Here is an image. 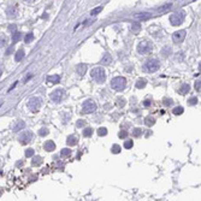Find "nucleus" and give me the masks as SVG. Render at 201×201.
<instances>
[{
    "instance_id": "obj_1",
    "label": "nucleus",
    "mask_w": 201,
    "mask_h": 201,
    "mask_svg": "<svg viewBox=\"0 0 201 201\" xmlns=\"http://www.w3.org/2000/svg\"><path fill=\"white\" fill-rule=\"evenodd\" d=\"M127 87V80L124 77L122 76H118V77H115V79L111 80V88L117 90V91H120Z\"/></svg>"
},
{
    "instance_id": "obj_2",
    "label": "nucleus",
    "mask_w": 201,
    "mask_h": 201,
    "mask_svg": "<svg viewBox=\"0 0 201 201\" xmlns=\"http://www.w3.org/2000/svg\"><path fill=\"white\" fill-rule=\"evenodd\" d=\"M90 75H91V77H93V79H94L98 83H104L105 80H106V71H105L102 68H100V66L93 69L91 72H90Z\"/></svg>"
},
{
    "instance_id": "obj_3",
    "label": "nucleus",
    "mask_w": 201,
    "mask_h": 201,
    "mask_svg": "<svg viewBox=\"0 0 201 201\" xmlns=\"http://www.w3.org/2000/svg\"><path fill=\"white\" fill-rule=\"evenodd\" d=\"M184 17H185L184 11H177V12L172 13L171 16H170V23H171L172 25H179V24L183 23Z\"/></svg>"
},
{
    "instance_id": "obj_4",
    "label": "nucleus",
    "mask_w": 201,
    "mask_h": 201,
    "mask_svg": "<svg viewBox=\"0 0 201 201\" xmlns=\"http://www.w3.org/2000/svg\"><path fill=\"white\" fill-rule=\"evenodd\" d=\"M152 50H153V46H152V43H151L149 41H147V40L140 41V42H138V45H137V52L141 53V54L149 53V52H152Z\"/></svg>"
},
{
    "instance_id": "obj_5",
    "label": "nucleus",
    "mask_w": 201,
    "mask_h": 201,
    "mask_svg": "<svg viewBox=\"0 0 201 201\" xmlns=\"http://www.w3.org/2000/svg\"><path fill=\"white\" fill-rule=\"evenodd\" d=\"M159 68H160V61L158 59H149L145 64V69L148 72H156L159 70Z\"/></svg>"
},
{
    "instance_id": "obj_6",
    "label": "nucleus",
    "mask_w": 201,
    "mask_h": 201,
    "mask_svg": "<svg viewBox=\"0 0 201 201\" xmlns=\"http://www.w3.org/2000/svg\"><path fill=\"white\" fill-rule=\"evenodd\" d=\"M41 99L40 98H36V97H34V98H30L29 99V101H28V104H27V106H28V109L32 111V112H36V111H39L40 110V107H41Z\"/></svg>"
},
{
    "instance_id": "obj_7",
    "label": "nucleus",
    "mask_w": 201,
    "mask_h": 201,
    "mask_svg": "<svg viewBox=\"0 0 201 201\" xmlns=\"http://www.w3.org/2000/svg\"><path fill=\"white\" fill-rule=\"evenodd\" d=\"M95 110H97V104L93 101V100H87V101H84L83 105H82V112H83V113L89 115V113L95 112Z\"/></svg>"
},
{
    "instance_id": "obj_8",
    "label": "nucleus",
    "mask_w": 201,
    "mask_h": 201,
    "mask_svg": "<svg viewBox=\"0 0 201 201\" xmlns=\"http://www.w3.org/2000/svg\"><path fill=\"white\" fill-rule=\"evenodd\" d=\"M64 90L63 89H57V90H54V91H52L51 93V100L52 101H54V102H60L61 100H63V98H64Z\"/></svg>"
},
{
    "instance_id": "obj_9",
    "label": "nucleus",
    "mask_w": 201,
    "mask_h": 201,
    "mask_svg": "<svg viewBox=\"0 0 201 201\" xmlns=\"http://www.w3.org/2000/svg\"><path fill=\"white\" fill-rule=\"evenodd\" d=\"M32 138H33V133L32 131H24L21 136H19V142L22 143V145H27V143H29L30 141H32Z\"/></svg>"
},
{
    "instance_id": "obj_10",
    "label": "nucleus",
    "mask_w": 201,
    "mask_h": 201,
    "mask_svg": "<svg viewBox=\"0 0 201 201\" xmlns=\"http://www.w3.org/2000/svg\"><path fill=\"white\" fill-rule=\"evenodd\" d=\"M184 39H185V30H178V32L174 33V35H172V40H174V42H176V43L183 42Z\"/></svg>"
},
{
    "instance_id": "obj_11",
    "label": "nucleus",
    "mask_w": 201,
    "mask_h": 201,
    "mask_svg": "<svg viewBox=\"0 0 201 201\" xmlns=\"http://www.w3.org/2000/svg\"><path fill=\"white\" fill-rule=\"evenodd\" d=\"M18 14V10H17V5H12V6H9L6 9V16L9 18H14Z\"/></svg>"
},
{
    "instance_id": "obj_12",
    "label": "nucleus",
    "mask_w": 201,
    "mask_h": 201,
    "mask_svg": "<svg viewBox=\"0 0 201 201\" xmlns=\"http://www.w3.org/2000/svg\"><path fill=\"white\" fill-rule=\"evenodd\" d=\"M134 17H135L136 19H138V21H146V19H148V18L152 17V14L148 13V12H141V13H136Z\"/></svg>"
},
{
    "instance_id": "obj_13",
    "label": "nucleus",
    "mask_w": 201,
    "mask_h": 201,
    "mask_svg": "<svg viewBox=\"0 0 201 201\" xmlns=\"http://www.w3.org/2000/svg\"><path fill=\"white\" fill-rule=\"evenodd\" d=\"M43 148H45V151H47V152H52V151L55 149V143L52 140L46 141L45 145H43Z\"/></svg>"
},
{
    "instance_id": "obj_14",
    "label": "nucleus",
    "mask_w": 201,
    "mask_h": 201,
    "mask_svg": "<svg viewBox=\"0 0 201 201\" xmlns=\"http://www.w3.org/2000/svg\"><path fill=\"white\" fill-rule=\"evenodd\" d=\"M111 63H112V57L109 53H105L102 55V59H101V64L102 65H110Z\"/></svg>"
},
{
    "instance_id": "obj_15",
    "label": "nucleus",
    "mask_w": 201,
    "mask_h": 201,
    "mask_svg": "<svg viewBox=\"0 0 201 201\" xmlns=\"http://www.w3.org/2000/svg\"><path fill=\"white\" fill-rule=\"evenodd\" d=\"M24 128H25V123L23 120H18V122H16V124H14V127H13V131L17 133V131L23 130Z\"/></svg>"
},
{
    "instance_id": "obj_16",
    "label": "nucleus",
    "mask_w": 201,
    "mask_h": 201,
    "mask_svg": "<svg viewBox=\"0 0 201 201\" xmlns=\"http://www.w3.org/2000/svg\"><path fill=\"white\" fill-rule=\"evenodd\" d=\"M76 71H77V73H79V75L83 76L86 73V71H87V65L86 64H79L76 66Z\"/></svg>"
},
{
    "instance_id": "obj_17",
    "label": "nucleus",
    "mask_w": 201,
    "mask_h": 201,
    "mask_svg": "<svg viewBox=\"0 0 201 201\" xmlns=\"http://www.w3.org/2000/svg\"><path fill=\"white\" fill-rule=\"evenodd\" d=\"M47 82L48 83H59L60 82V76L58 75H52V76H48L47 77Z\"/></svg>"
},
{
    "instance_id": "obj_18",
    "label": "nucleus",
    "mask_w": 201,
    "mask_h": 201,
    "mask_svg": "<svg viewBox=\"0 0 201 201\" xmlns=\"http://www.w3.org/2000/svg\"><path fill=\"white\" fill-rule=\"evenodd\" d=\"M189 90H190V87H189L188 83H183V84L181 86V88H179V93H181L182 95H184V94H187V93H189Z\"/></svg>"
},
{
    "instance_id": "obj_19",
    "label": "nucleus",
    "mask_w": 201,
    "mask_h": 201,
    "mask_svg": "<svg viewBox=\"0 0 201 201\" xmlns=\"http://www.w3.org/2000/svg\"><path fill=\"white\" fill-rule=\"evenodd\" d=\"M66 143L69 146H76L77 145V137L73 136V135H70L68 138H66Z\"/></svg>"
},
{
    "instance_id": "obj_20",
    "label": "nucleus",
    "mask_w": 201,
    "mask_h": 201,
    "mask_svg": "<svg viewBox=\"0 0 201 201\" xmlns=\"http://www.w3.org/2000/svg\"><path fill=\"white\" fill-rule=\"evenodd\" d=\"M71 153H72L71 149H69V148H63V149H61V152H60V157H61V158H69V157L71 156Z\"/></svg>"
},
{
    "instance_id": "obj_21",
    "label": "nucleus",
    "mask_w": 201,
    "mask_h": 201,
    "mask_svg": "<svg viewBox=\"0 0 201 201\" xmlns=\"http://www.w3.org/2000/svg\"><path fill=\"white\" fill-rule=\"evenodd\" d=\"M145 124H146L147 127H152V125L156 124V119H154L153 117H151V116H148V117H146V119H145Z\"/></svg>"
},
{
    "instance_id": "obj_22",
    "label": "nucleus",
    "mask_w": 201,
    "mask_h": 201,
    "mask_svg": "<svg viewBox=\"0 0 201 201\" xmlns=\"http://www.w3.org/2000/svg\"><path fill=\"white\" fill-rule=\"evenodd\" d=\"M146 84H147V81L145 79H140V80H137V82H136V88L142 89V88L146 87Z\"/></svg>"
},
{
    "instance_id": "obj_23",
    "label": "nucleus",
    "mask_w": 201,
    "mask_h": 201,
    "mask_svg": "<svg viewBox=\"0 0 201 201\" xmlns=\"http://www.w3.org/2000/svg\"><path fill=\"white\" fill-rule=\"evenodd\" d=\"M7 43H9V37H7V36H5V35L0 36V48L7 46Z\"/></svg>"
},
{
    "instance_id": "obj_24",
    "label": "nucleus",
    "mask_w": 201,
    "mask_h": 201,
    "mask_svg": "<svg viewBox=\"0 0 201 201\" xmlns=\"http://www.w3.org/2000/svg\"><path fill=\"white\" fill-rule=\"evenodd\" d=\"M23 57H24V51L19 50V51L16 52V54H14V60H16V61H21L23 59Z\"/></svg>"
},
{
    "instance_id": "obj_25",
    "label": "nucleus",
    "mask_w": 201,
    "mask_h": 201,
    "mask_svg": "<svg viewBox=\"0 0 201 201\" xmlns=\"http://www.w3.org/2000/svg\"><path fill=\"white\" fill-rule=\"evenodd\" d=\"M21 37H22V34H21L19 32H14V33L12 34V42H13V43L18 42V41L21 40Z\"/></svg>"
},
{
    "instance_id": "obj_26",
    "label": "nucleus",
    "mask_w": 201,
    "mask_h": 201,
    "mask_svg": "<svg viewBox=\"0 0 201 201\" xmlns=\"http://www.w3.org/2000/svg\"><path fill=\"white\" fill-rule=\"evenodd\" d=\"M172 7V5L171 4H166V5H163V6H160L157 11L159 12V13H163V12H166V11H169L170 9H171Z\"/></svg>"
},
{
    "instance_id": "obj_27",
    "label": "nucleus",
    "mask_w": 201,
    "mask_h": 201,
    "mask_svg": "<svg viewBox=\"0 0 201 201\" xmlns=\"http://www.w3.org/2000/svg\"><path fill=\"white\" fill-rule=\"evenodd\" d=\"M42 164V158L41 157H34L32 160V165L33 166H39Z\"/></svg>"
},
{
    "instance_id": "obj_28",
    "label": "nucleus",
    "mask_w": 201,
    "mask_h": 201,
    "mask_svg": "<svg viewBox=\"0 0 201 201\" xmlns=\"http://www.w3.org/2000/svg\"><path fill=\"white\" fill-rule=\"evenodd\" d=\"M142 134H143V130H142L141 128H135V129L133 130V136H134V137H140Z\"/></svg>"
},
{
    "instance_id": "obj_29",
    "label": "nucleus",
    "mask_w": 201,
    "mask_h": 201,
    "mask_svg": "<svg viewBox=\"0 0 201 201\" xmlns=\"http://www.w3.org/2000/svg\"><path fill=\"white\" fill-rule=\"evenodd\" d=\"M34 40V34L33 33H28L27 35H25V37H24V42L25 43H30Z\"/></svg>"
},
{
    "instance_id": "obj_30",
    "label": "nucleus",
    "mask_w": 201,
    "mask_h": 201,
    "mask_svg": "<svg viewBox=\"0 0 201 201\" xmlns=\"http://www.w3.org/2000/svg\"><path fill=\"white\" fill-rule=\"evenodd\" d=\"M101 11H102V6H98V7H95V9L91 10L90 14H91V16H97V14H99Z\"/></svg>"
},
{
    "instance_id": "obj_31",
    "label": "nucleus",
    "mask_w": 201,
    "mask_h": 201,
    "mask_svg": "<svg viewBox=\"0 0 201 201\" xmlns=\"http://www.w3.org/2000/svg\"><path fill=\"white\" fill-rule=\"evenodd\" d=\"M183 111H184V109H183V107H181V106H178V107H175V109L172 110L174 115H176V116H178V115H182V113H183Z\"/></svg>"
},
{
    "instance_id": "obj_32",
    "label": "nucleus",
    "mask_w": 201,
    "mask_h": 201,
    "mask_svg": "<svg viewBox=\"0 0 201 201\" xmlns=\"http://www.w3.org/2000/svg\"><path fill=\"white\" fill-rule=\"evenodd\" d=\"M93 135V130L90 129V128H86L84 130H83V136L84 137H90Z\"/></svg>"
},
{
    "instance_id": "obj_33",
    "label": "nucleus",
    "mask_w": 201,
    "mask_h": 201,
    "mask_svg": "<svg viewBox=\"0 0 201 201\" xmlns=\"http://www.w3.org/2000/svg\"><path fill=\"white\" fill-rule=\"evenodd\" d=\"M120 151H122V148H120V146H118V145H113L112 148H111V152H112L113 154H118Z\"/></svg>"
},
{
    "instance_id": "obj_34",
    "label": "nucleus",
    "mask_w": 201,
    "mask_h": 201,
    "mask_svg": "<svg viewBox=\"0 0 201 201\" xmlns=\"http://www.w3.org/2000/svg\"><path fill=\"white\" fill-rule=\"evenodd\" d=\"M34 153H35V152H34L33 148H28V149L25 151V157H27V158H32V157L34 156Z\"/></svg>"
},
{
    "instance_id": "obj_35",
    "label": "nucleus",
    "mask_w": 201,
    "mask_h": 201,
    "mask_svg": "<svg viewBox=\"0 0 201 201\" xmlns=\"http://www.w3.org/2000/svg\"><path fill=\"white\" fill-rule=\"evenodd\" d=\"M98 135L99 136H106L107 135V129L106 128H99L98 129Z\"/></svg>"
},
{
    "instance_id": "obj_36",
    "label": "nucleus",
    "mask_w": 201,
    "mask_h": 201,
    "mask_svg": "<svg viewBox=\"0 0 201 201\" xmlns=\"http://www.w3.org/2000/svg\"><path fill=\"white\" fill-rule=\"evenodd\" d=\"M39 135H40V136H46V135H48V130L46 129V128H41V129L39 130Z\"/></svg>"
},
{
    "instance_id": "obj_37",
    "label": "nucleus",
    "mask_w": 201,
    "mask_h": 201,
    "mask_svg": "<svg viewBox=\"0 0 201 201\" xmlns=\"http://www.w3.org/2000/svg\"><path fill=\"white\" fill-rule=\"evenodd\" d=\"M188 104H189V105H192V106H194V105H196V104H197V98H195V97H193V98H190V99L188 100Z\"/></svg>"
},
{
    "instance_id": "obj_38",
    "label": "nucleus",
    "mask_w": 201,
    "mask_h": 201,
    "mask_svg": "<svg viewBox=\"0 0 201 201\" xmlns=\"http://www.w3.org/2000/svg\"><path fill=\"white\" fill-rule=\"evenodd\" d=\"M133 146H134V142H133V141H125V142H124V148H127V149L133 148Z\"/></svg>"
},
{
    "instance_id": "obj_39",
    "label": "nucleus",
    "mask_w": 201,
    "mask_h": 201,
    "mask_svg": "<svg viewBox=\"0 0 201 201\" xmlns=\"http://www.w3.org/2000/svg\"><path fill=\"white\" fill-rule=\"evenodd\" d=\"M118 136H119V138H127L128 137V133L124 131V130H122V131L118 133Z\"/></svg>"
},
{
    "instance_id": "obj_40",
    "label": "nucleus",
    "mask_w": 201,
    "mask_h": 201,
    "mask_svg": "<svg viewBox=\"0 0 201 201\" xmlns=\"http://www.w3.org/2000/svg\"><path fill=\"white\" fill-rule=\"evenodd\" d=\"M117 105H118L119 107H124V106H125V100H124V99H120V98H119V99L117 100Z\"/></svg>"
},
{
    "instance_id": "obj_41",
    "label": "nucleus",
    "mask_w": 201,
    "mask_h": 201,
    "mask_svg": "<svg viewBox=\"0 0 201 201\" xmlns=\"http://www.w3.org/2000/svg\"><path fill=\"white\" fill-rule=\"evenodd\" d=\"M86 124V122L84 120H82V119H80V120H77V123H76V125L79 127V128H82L83 125Z\"/></svg>"
},
{
    "instance_id": "obj_42",
    "label": "nucleus",
    "mask_w": 201,
    "mask_h": 201,
    "mask_svg": "<svg viewBox=\"0 0 201 201\" xmlns=\"http://www.w3.org/2000/svg\"><path fill=\"white\" fill-rule=\"evenodd\" d=\"M195 89H196V91H200V89H201V82H200V80L195 82Z\"/></svg>"
},
{
    "instance_id": "obj_43",
    "label": "nucleus",
    "mask_w": 201,
    "mask_h": 201,
    "mask_svg": "<svg viewBox=\"0 0 201 201\" xmlns=\"http://www.w3.org/2000/svg\"><path fill=\"white\" fill-rule=\"evenodd\" d=\"M164 105H165V106L172 105V100H171V99H164Z\"/></svg>"
},
{
    "instance_id": "obj_44",
    "label": "nucleus",
    "mask_w": 201,
    "mask_h": 201,
    "mask_svg": "<svg viewBox=\"0 0 201 201\" xmlns=\"http://www.w3.org/2000/svg\"><path fill=\"white\" fill-rule=\"evenodd\" d=\"M12 51H13V46H10L9 50L6 51V53H5V54H6V55H9V54H11V52H12Z\"/></svg>"
},
{
    "instance_id": "obj_45",
    "label": "nucleus",
    "mask_w": 201,
    "mask_h": 201,
    "mask_svg": "<svg viewBox=\"0 0 201 201\" xmlns=\"http://www.w3.org/2000/svg\"><path fill=\"white\" fill-rule=\"evenodd\" d=\"M151 104H152V101H151V100H145V101H143V105H145L146 107H148Z\"/></svg>"
},
{
    "instance_id": "obj_46",
    "label": "nucleus",
    "mask_w": 201,
    "mask_h": 201,
    "mask_svg": "<svg viewBox=\"0 0 201 201\" xmlns=\"http://www.w3.org/2000/svg\"><path fill=\"white\" fill-rule=\"evenodd\" d=\"M133 29H134V30H138V29H140V25H138V24H134Z\"/></svg>"
},
{
    "instance_id": "obj_47",
    "label": "nucleus",
    "mask_w": 201,
    "mask_h": 201,
    "mask_svg": "<svg viewBox=\"0 0 201 201\" xmlns=\"http://www.w3.org/2000/svg\"><path fill=\"white\" fill-rule=\"evenodd\" d=\"M14 28H16V25H13V24H12V25L10 27V30H14Z\"/></svg>"
},
{
    "instance_id": "obj_48",
    "label": "nucleus",
    "mask_w": 201,
    "mask_h": 201,
    "mask_svg": "<svg viewBox=\"0 0 201 201\" xmlns=\"http://www.w3.org/2000/svg\"><path fill=\"white\" fill-rule=\"evenodd\" d=\"M24 1H27V3H34L35 0H24Z\"/></svg>"
},
{
    "instance_id": "obj_49",
    "label": "nucleus",
    "mask_w": 201,
    "mask_h": 201,
    "mask_svg": "<svg viewBox=\"0 0 201 201\" xmlns=\"http://www.w3.org/2000/svg\"><path fill=\"white\" fill-rule=\"evenodd\" d=\"M22 165H23V163H22V161H19V163L17 164V166H22Z\"/></svg>"
},
{
    "instance_id": "obj_50",
    "label": "nucleus",
    "mask_w": 201,
    "mask_h": 201,
    "mask_svg": "<svg viewBox=\"0 0 201 201\" xmlns=\"http://www.w3.org/2000/svg\"><path fill=\"white\" fill-rule=\"evenodd\" d=\"M1 73H3V71H1V70H0V77H1Z\"/></svg>"
}]
</instances>
